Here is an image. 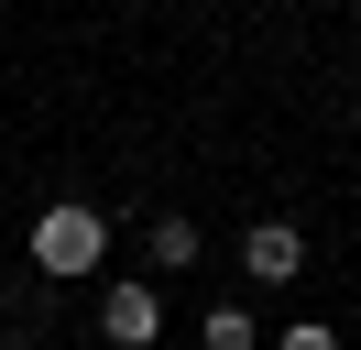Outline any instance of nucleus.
Masks as SVG:
<instances>
[{
	"label": "nucleus",
	"mask_w": 361,
	"mask_h": 350,
	"mask_svg": "<svg viewBox=\"0 0 361 350\" xmlns=\"http://www.w3.org/2000/svg\"><path fill=\"white\" fill-rule=\"evenodd\" d=\"M99 252H110V219L99 208H44L33 219V262H44V274H88Z\"/></svg>",
	"instance_id": "f257e3e1"
},
{
	"label": "nucleus",
	"mask_w": 361,
	"mask_h": 350,
	"mask_svg": "<svg viewBox=\"0 0 361 350\" xmlns=\"http://www.w3.org/2000/svg\"><path fill=\"white\" fill-rule=\"evenodd\" d=\"M241 262H252V284H295V274H307V241H295V219H263V230L241 241Z\"/></svg>",
	"instance_id": "7ed1b4c3"
},
{
	"label": "nucleus",
	"mask_w": 361,
	"mask_h": 350,
	"mask_svg": "<svg viewBox=\"0 0 361 350\" xmlns=\"http://www.w3.org/2000/svg\"><path fill=\"white\" fill-rule=\"evenodd\" d=\"M274 350H339V328H317V318H307V328H285Z\"/></svg>",
	"instance_id": "423d86ee"
},
{
	"label": "nucleus",
	"mask_w": 361,
	"mask_h": 350,
	"mask_svg": "<svg viewBox=\"0 0 361 350\" xmlns=\"http://www.w3.org/2000/svg\"><path fill=\"white\" fill-rule=\"evenodd\" d=\"M154 328H164L154 284H110V296H99V339H110V350H154Z\"/></svg>",
	"instance_id": "f03ea898"
},
{
	"label": "nucleus",
	"mask_w": 361,
	"mask_h": 350,
	"mask_svg": "<svg viewBox=\"0 0 361 350\" xmlns=\"http://www.w3.org/2000/svg\"><path fill=\"white\" fill-rule=\"evenodd\" d=\"M154 262H164V274L197 262V219H154Z\"/></svg>",
	"instance_id": "20e7f679"
},
{
	"label": "nucleus",
	"mask_w": 361,
	"mask_h": 350,
	"mask_svg": "<svg viewBox=\"0 0 361 350\" xmlns=\"http://www.w3.org/2000/svg\"><path fill=\"white\" fill-rule=\"evenodd\" d=\"M197 339H208V350H263V339H252V318H241V306H219V318H208Z\"/></svg>",
	"instance_id": "39448f33"
}]
</instances>
